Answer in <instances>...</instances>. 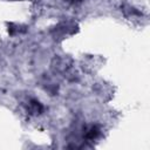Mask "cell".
Instances as JSON below:
<instances>
[{
	"instance_id": "obj_1",
	"label": "cell",
	"mask_w": 150,
	"mask_h": 150,
	"mask_svg": "<svg viewBox=\"0 0 150 150\" xmlns=\"http://www.w3.org/2000/svg\"><path fill=\"white\" fill-rule=\"evenodd\" d=\"M97 135H98V129L96 128V127H91L88 131H87V134H86V137L87 138H90V139H93V138H95V137H97Z\"/></svg>"
}]
</instances>
